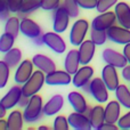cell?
I'll use <instances>...</instances> for the list:
<instances>
[{
  "label": "cell",
  "mask_w": 130,
  "mask_h": 130,
  "mask_svg": "<svg viewBox=\"0 0 130 130\" xmlns=\"http://www.w3.org/2000/svg\"><path fill=\"white\" fill-rule=\"evenodd\" d=\"M108 88L102 78H94L90 81V95L99 104L106 103L108 99Z\"/></svg>",
  "instance_id": "cell-4"
},
{
  "label": "cell",
  "mask_w": 130,
  "mask_h": 130,
  "mask_svg": "<svg viewBox=\"0 0 130 130\" xmlns=\"http://www.w3.org/2000/svg\"><path fill=\"white\" fill-rule=\"evenodd\" d=\"M117 22L118 21L115 13L108 10L105 13H101L98 16H96L91 22V27L96 30H101V31H107Z\"/></svg>",
  "instance_id": "cell-8"
},
{
  "label": "cell",
  "mask_w": 130,
  "mask_h": 130,
  "mask_svg": "<svg viewBox=\"0 0 130 130\" xmlns=\"http://www.w3.org/2000/svg\"><path fill=\"white\" fill-rule=\"evenodd\" d=\"M71 81L72 75L65 70H55L46 74V83L49 86H67Z\"/></svg>",
  "instance_id": "cell-13"
},
{
  "label": "cell",
  "mask_w": 130,
  "mask_h": 130,
  "mask_svg": "<svg viewBox=\"0 0 130 130\" xmlns=\"http://www.w3.org/2000/svg\"><path fill=\"white\" fill-rule=\"evenodd\" d=\"M94 75V69L89 65H82L72 76V83L75 88H82L85 85L90 82Z\"/></svg>",
  "instance_id": "cell-12"
},
{
  "label": "cell",
  "mask_w": 130,
  "mask_h": 130,
  "mask_svg": "<svg viewBox=\"0 0 130 130\" xmlns=\"http://www.w3.org/2000/svg\"><path fill=\"white\" fill-rule=\"evenodd\" d=\"M14 42H15V38L11 34L6 33L0 36V53L6 54L7 52L11 49L14 47Z\"/></svg>",
  "instance_id": "cell-29"
},
{
  "label": "cell",
  "mask_w": 130,
  "mask_h": 130,
  "mask_svg": "<svg viewBox=\"0 0 130 130\" xmlns=\"http://www.w3.org/2000/svg\"><path fill=\"white\" fill-rule=\"evenodd\" d=\"M80 57H79V50L71 49L66 54L64 59V70L67 71L71 75H73L80 66Z\"/></svg>",
  "instance_id": "cell-23"
},
{
  "label": "cell",
  "mask_w": 130,
  "mask_h": 130,
  "mask_svg": "<svg viewBox=\"0 0 130 130\" xmlns=\"http://www.w3.org/2000/svg\"><path fill=\"white\" fill-rule=\"evenodd\" d=\"M70 15L64 8V6H59L56 10H54L53 15V30L57 33H63L66 31L70 24Z\"/></svg>",
  "instance_id": "cell-6"
},
{
  "label": "cell",
  "mask_w": 130,
  "mask_h": 130,
  "mask_svg": "<svg viewBox=\"0 0 130 130\" xmlns=\"http://www.w3.org/2000/svg\"><path fill=\"white\" fill-rule=\"evenodd\" d=\"M102 57H103V61L106 64L113 65L117 69H123L128 64V61L123 55V53L117 52L112 48H105L102 53Z\"/></svg>",
  "instance_id": "cell-9"
},
{
  "label": "cell",
  "mask_w": 130,
  "mask_h": 130,
  "mask_svg": "<svg viewBox=\"0 0 130 130\" xmlns=\"http://www.w3.org/2000/svg\"><path fill=\"white\" fill-rule=\"evenodd\" d=\"M122 53H123V55L126 56L127 61H128V64H130V42L127 43V45H124Z\"/></svg>",
  "instance_id": "cell-44"
},
{
  "label": "cell",
  "mask_w": 130,
  "mask_h": 130,
  "mask_svg": "<svg viewBox=\"0 0 130 130\" xmlns=\"http://www.w3.org/2000/svg\"><path fill=\"white\" fill-rule=\"evenodd\" d=\"M0 130H8V122L4 120V118L0 119Z\"/></svg>",
  "instance_id": "cell-46"
},
{
  "label": "cell",
  "mask_w": 130,
  "mask_h": 130,
  "mask_svg": "<svg viewBox=\"0 0 130 130\" xmlns=\"http://www.w3.org/2000/svg\"><path fill=\"white\" fill-rule=\"evenodd\" d=\"M114 13L117 15V21L121 26L130 29V6L127 2H118L114 6Z\"/></svg>",
  "instance_id": "cell-19"
},
{
  "label": "cell",
  "mask_w": 130,
  "mask_h": 130,
  "mask_svg": "<svg viewBox=\"0 0 130 130\" xmlns=\"http://www.w3.org/2000/svg\"><path fill=\"white\" fill-rule=\"evenodd\" d=\"M81 89H82V91H85L86 94H90V82H88L87 85H85Z\"/></svg>",
  "instance_id": "cell-47"
},
{
  "label": "cell",
  "mask_w": 130,
  "mask_h": 130,
  "mask_svg": "<svg viewBox=\"0 0 130 130\" xmlns=\"http://www.w3.org/2000/svg\"><path fill=\"white\" fill-rule=\"evenodd\" d=\"M45 83H46V73L42 72L41 70H37V71L33 72L31 78L24 85H22L23 95L31 97L33 95L38 94Z\"/></svg>",
  "instance_id": "cell-2"
},
{
  "label": "cell",
  "mask_w": 130,
  "mask_h": 130,
  "mask_svg": "<svg viewBox=\"0 0 130 130\" xmlns=\"http://www.w3.org/2000/svg\"><path fill=\"white\" fill-rule=\"evenodd\" d=\"M89 30V22L85 18H80L74 22L70 32V42L75 47H79L85 41V38Z\"/></svg>",
  "instance_id": "cell-3"
},
{
  "label": "cell",
  "mask_w": 130,
  "mask_h": 130,
  "mask_svg": "<svg viewBox=\"0 0 130 130\" xmlns=\"http://www.w3.org/2000/svg\"><path fill=\"white\" fill-rule=\"evenodd\" d=\"M67 99H69V103L71 104V106L73 107V110L75 112L85 113L87 111V108L89 107L85 96L82 94H80L79 91H71L67 95Z\"/></svg>",
  "instance_id": "cell-22"
},
{
  "label": "cell",
  "mask_w": 130,
  "mask_h": 130,
  "mask_svg": "<svg viewBox=\"0 0 130 130\" xmlns=\"http://www.w3.org/2000/svg\"><path fill=\"white\" fill-rule=\"evenodd\" d=\"M64 106V97L62 95L57 94L50 97L46 104L43 105V114L46 117H53L59 113V111L63 108Z\"/></svg>",
  "instance_id": "cell-18"
},
{
  "label": "cell",
  "mask_w": 130,
  "mask_h": 130,
  "mask_svg": "<svg viewBox=\"0 0 130 130\" xmlns=\"http://www.w3.org/2000/svg\"><path fill=\"white\" fill-rule=\"evenodd\" d=\"M62 5L66 9V11L69 13L71 18H76L79 16V14H80V7H79L76 0H64Z\"/></svg>",
  "instance_id": "cell-33"
},
{
  "label": "cell",
  "mask_w": 130,
  "mask_h": 130,
  "mask_svg": "<svg viewBox=\"0 0 130 130\" xmlns=\"http://www.w3.org/2000/svg\"><path fill=\"white\" fill-rule=\"evenodd\" d=\"M115 97L121 106L130 110V88L126 85H119V87L115 89Z\"/></svg>",
  "instance_id": "cell-26"
},
{
  "label": "cell",
  "mask_w": 130,
  "mask_h": 130,
  "mask_svg": "<svg viewBox=\"0 0 130 130\" xmlns=\"http://www.w3.org/2000/svg\"><path fill=\"white\" fill-rule=\"evenodd\" d=\"M108 40L118 45H127L130 42V29L121 25H113L106 31Z\"/></svg>",
  "instance_id": "cell-5"
},
{
  "label": "cell",
  "mask_w": 130,
  "mask_h": 130,
  "mask_svg": "<svg viewBox=\"0 0 130 130\" xmlns=\"http://www.w3.org/2000/svg\"><path fill=\"white\" fill-rule=\"evenodd\" d=\"M61 6V0H42L41 8L47 11H54Z\"/></svg>",
  "instance_id": "cell-36"
},
{
  "label": "cell",
  "mask_w": 130,
  "mask_h": 130,
  "mask_svg": "<svg viewBox=\"0 0 130 130\" xmlns=\"http://www.w3.org/2000/svg\"><path fill=\"white\" fill-rule=\"evenodd\" d=\"M20 86L21 85H17V83H16V86H13L7 91V94L0 99V103L4 105V107L6 110H11L14 106H16L18 104V101L23 95L22 87H20Z\"/></svg>",
  "instance_id": "cell-14"
},
{
  "label": "cell",
  "mask_w": 130,
  "mask_h": 130,
  "mask_svg": "<svg viewBox=\"0 0 130 130\" xmlns=\"http://www.w3.org/2000/svg\"><path fill=\"white\" fill-rule=\"evenodd\" d=\"M32 41H33V43L36 46H42L45 45V42H43V34H41V36L37 37V38L32 39Z\"/></svg>",
  "instance_id": "cell-45"
},
{
  "label": "cell",
  "mask_w": 130,
  "mask_h": 130,
  "mask_svg": "<svg viewBox=\"0 0 130 130\" xmlns=\"http://www.w3.org/2000/svg\"><path fill=\"white\" fill-rule=\"evenodd\" d=\"M43 42L48 48H50L56 54H64L66 52V42L55 31L43 33Z\"/></svg>",
  "instance_id": "cell-7"
},
{
  "label": "cell",
  "mask_w": 130,
  "mask_h": 130,
  "mask_svg": "<svg viewBox=\"0 0 130 130\" xmlns=\"http://www.w3.org/2000/svg\"><path fill=\"white\" fill-rule=\"evenodd\" d=\"M119 127L115 126V123H110V122H104L97 130H118Z\"/></svg>",
  "instance_id": "cell-40"
},
{
  "label": "cell",
  "mask_w": 130,
  "mask_h": 130,
  "mask_svg": "<svg viewBox=\"0 0 130 130\" xmlns=\"http://www.w3.org/2000/svg\"><path fill=\"white\" fill-rule=\"evenodd\" d=\"M102 79L105 82L106 87L108 88L110 91H115V89L120 85V79L117 71V67L113 66V65L106 64L103 67V70H102Z\"/></svg>",
  "instance_id": "cell-11"
},
{
  "label": "cell",
  "mask_w": 130,
  "mask_h": 130,
  "mask_svg": "<svg viewBox=\"0 0 130 130\" xmlns=\"http://www.w3.org/2000/svg\"><path fill=\"white\" fill-rule=\"evenodd\" d=\"M32 62H33L34 66H36L37 69L41 70V71L45 72L46 74L49 73V72L55 71V70H57L55 62L53 61L50 57L46 56V55H42V54L34 55L33 58H32Z\"/></svg>",
  "instance_id": "cell-20"
},
{
  "label": "cell",
  "mask_w": 130,
  "mask_h": 130,
  "mask_svg": "<svg viewBox=\"0 0 130 130\" xmlns=\"http://www.w3.org/2000/svg\"><path fill=\"white\" fill-rule=\"evenodd\" d=\"M24 120L27 123H34L38 122L41 118L43 117V103L42 97L39 96L38 94L30 97V102L24 108Z\"/></svg>",
  "instance_id": "cell-1"
},
{
  "label": "cell",
  "mask_w": 130,
  "mask_h": 130,
  "mask_svg": "<svg viewBox=\"0 0 130 130\" xmlns=\"http://www.w3.org/2000/svg\"><path fill=\"white\" fill-rule=\"evenodd\" d=\"M41 4H42V0H24L20 11L25 14H31L41 8Z\"/></svg>",
  "instance_id": "cell-32"
},
{
  "label": "cell",
  "mask_w": 130,
  "mask_h": 130,
  "mask_svg": "<svg viewBox=\"0 0 130 130\" xmlns=\"http://www.w3.org/2000/svg\"><path fill=\"white\" fill-rule=\"evenodd\" d=\"M90 39L94 41L96 46H103L108 38L106 31H101V30H96L91 27V30H90Z\"/></svg>",
  "instance_id": "cell-31"
},
{
  "label": "cell",
  "mask_w": 130,
  "mask_h": 130,
  "mask_svg": "<svg viewBox=\"0 0 130 130\" xmlns=\"http://www.w3.org/2000/svg\"><path fill=\"white\" fill-rule=\"evenodd\" d=\"M4 61L10 66V69L17 67L18 64L22 62V52H21V49L13 47L9 52H7L5 54Z\"/></svg>",
  "instance_id": "cell-27"
},
{
  "label": "cell",
  "mask_w": 130,
  "mask_h": 130,
  "mask_svg": "<svg viewBox=\"0 0 130 130\" xmlns=\"http://www.w3.org/2000/svg\"><path fill=\"white\" fill-rule=\"evenodd\" d=\"M21 33H23V36L30 39H34L43 34V32L38 23L29 17H25L21 20Z\"/></svg>",
  "instance_id": "cell-15"
},
{
  "label": "cell",
  "mask_w": 130,
  "mask_h": 130,
  "mask_svg": "<svg viewBox=\"0 0 130 130\" xmlns=\"http://www.w3.org/2000/svg\"><path fill=\"white\" fill-rule=\"evenodd\" d=\"M117 124H118V127H119V129H122V130L130 129V110L126 113V114L120 117V119H119V121H118Z\"/></svg>",
  "instance_id": "cell-37"
},
{
  "label": "cell",
  "mask_w": 130,
  "mask_h": 130,
  "mask_svg": "<svg viewBox=\"0 0 130 130\" xmlns=\"http://www.w3.org/2000/svg\"><path fill=\"white\" fill-rule=\"evenodd\" d=\"M9 75H10V66L5 61H0V89L7 86Z\"/></svg>",
  "instance_id": "cell-30"
},
{
  "label": "cell",
  "mask_w": 130,
  "mask_h": 130,
  "mask_svg": "<svg viewBox=\"0 0 130 130\" xmlns=\"http://www.w3.org/2000/svg\"><path fill=\"white\" fill-rule=\"evenodd\" d=\"M6 7H7V2L4 1V0H0V11L4 10Z\"/></svg>",
  "instance_id": "cell-49"
},
{
  "label": "cell",
  "mask_w": 130,
  "mask_h": 130,
  "mask_svg": "<svg viewBox=\"0 0 130 130\" xmlns=\"http://www.w3.org/2000/svg\"><path fill=\"white\" fill-rule=\"evenodd\" d=\"M118 0H98L97 2V7L96 10L98 11L99 14L101 13H105V11H108L113 6L118 4Z\"/></svg>",
  "instance_id": "cell-34"
},
{
  "label": "cell",
  "mask_w": 130,
  "mask_h": 130,
  "mask_svg": "<svg viewBox=\"0 0 130 130\" xmlns=\"http://www.w3.org/2000/svg\"><path fill=\"white\" fill-rule=\"evenodd\" d=\"M121 117V104L119 101H111L105 106V122L118 123Z\"/></svg>",
  "instance_id": "cell-21"
},
{
  "label": "cell",
  "mask_w": 130,
  "mask_h": 130,
  "mask_svg": "<svg viewBox=\"0 0 130 130\" xmlns=\"http://www.w3.org/2000/svg\"><path fill=\"white\" fill-rule=\"evenodd\" d=\"M24 0H7V7L9 8L10 13H18L22 8Z\"/></svg>",
  "instance_id": "cell-38"
},
{
  "label": "cell",
  "mask_w": 130,
  "mask_h": 130,
  "mask_svg": "<svg viewBox=\"0 0 130 130\" xmlns=\"http://www.w3.org/2000/svg\"><path fill=\"white\" fill-rule=\"evenodd\" d=\"M50 128L49 127H47V126H41V127H39V130H49Z\"/></svg>",
  "instance_id": "cell-50"
},
{
  "label": "cell",
  "mask_w": 130,
  "mask_h": 130,
  "mask_svg": "<svg viewBox=\"0 0 130 130\" xmlns=\"http://www.w3.org/2000/svg\"><path fill=\"white\" fill-rule=\"evenodd\" d=\"M34 64L32 61H29V59H25V61H22L18 66L16 67V72L15 75H14V80L17 85H24L30 78L33 74L34 72Z\"/></svg>",
  "instance_id": "cell-10"
},
{
  "label": "cell",
  "mask_w": 130,
  "mask_h": 130,
  "mask_svg": "<svg viewBox=\"0 0 130 130\" xmlns=\"http://www.w3.org/2000/svg\"><path fill=\"white\" fill-rule=\"evenodd\" d=\"M8 130H21L24 124V115L20 110H14L9 113L8 119Z\"/></svg>",
  "instance_id": "cell-25"
},
{
  "label": "cell",
  "mask_w": 130,
  "mask_h": 130,
  "mask_svg": "<svg viewBox=\"0 0 130 130\" xmlns=\"http://www.w3.org/2000/svg\"><path fill=\"white\" fill-rule=\"evenodd\" d=\"M69 123L70 126L75 130H90L92 129V124L90 122V119L85 113L75 112L69 114Z\"/></svg>",
  "instance_id": "cell-16"
},
{
  "label": "cell",
  "mask_w": 130,
  "mask_h": 130,
  "mask_svg": "<svg viewBox=\"0 0 130 130\" xmlns=\"http://www.w3.org/2000/svg\"><path fill=\"white\" fill-rule=\"evenodd\" d=\"M89 119L92 124V128L98 129L105 122V107L101 105L92 106L91 110H90Z\"/></svg>",
  "instance_id": "cell-24"
},
{
  "label": "cell",
  "mask_w": 130,
  "mask_h": 130,
  "mask_svg": "<svg viewBox=\"0 0 130 130\" xmlns=\"http://www.w3.org/2000/svg\"><path fill=\"white\" fill-rule=\"evenodd\" d=\"M5 32L11 34L15 39H17L21 32V18L18 16L9 17L5 23Z\"/></svg>",
  "instance_id": "cell-28"
},
{
  "label": "cell",
  "mask_w": 130,
  "mask_h": 130,
  "mask_svg": "<svg viewBox=\"0 0 130 130\" xmlns=\"http://www.w3.org/2000/svg\"><path fill=\"white\" fill-rule=\"evenodd\" d=\"M122 78L126 81H129L130 82V64H127L126 66L122 69Z\"/></svg>",
  "instance_id": "cell-41"
},
{
  "label": "cell",
  "mask_w": 130,
  "mask_h": 130,
  "mask_svg": "<svg viewBox=\"0 0 130 130\" xmlns=\"http://www.w3.org/2000/svg\"><path fill=\"white\" fill-rule=\"evenodd\" d=\"M29 102H30V97L25 96V95H22V97H21V98H20V101H18L17 106H18V107L25 108V106H26L27 104H29Z\"/></svg>",
  "instance_id": "cell-42"
},
{
  "label": "cell",
  "mask_w": 130,
  "mask_h": 130,
  "mask_svg": "<svg viewBox=\"0 0 130 130\" xmlns=\"http://www.w3.org/2000/svg\"><path fill=\"white\" fill-rule=\"evenodd\" d=\"M4 1H7V0H4Z\"/></svg>",
  "instance_id": "cell-51"
},
{
  "label": "cell",
  "mask_w": 130,
  "mask_h": 130,
  "mask_svg": "<svg viewBox=\"0 0 130 130\" xmlns=\"http://www.w3.org/2000/svg\"><path fill=\"white\" fill-rule=\"evenodd\" d=\"M79 7L83 9H96L98 0H76Z\"/></svg>",
  "instance_id": "cell-39"
},
{
  "label": "cell",
  "mask_w": 130,
  "mask_h": 130,
  "mask_svg": "<svg viewBox=\"0 0 130 130\" xmlns=\"http://www.w3.org/2000/svg\"><path fill=\"white\" fill-rule=\"evenodd\" d=\"M9 13H10V10H9L8 7H6L4 10L0 11V21H5V22H6L9 18Z\"/></svg>",
  "instance_id": "cell-43"
},
{
  "label": "cell",
  "mask_w": 130,
  "mask_h": 130,
  "mask_svg": "<svg viewBox=\"0 0 130 130\" xmlns=\"http://www.w3.org/2000/svg\"><path fill=\"white\" fill-rule=\"evenodd\" d=\"M79 57H80V63L82 65H87L94 58L95 52H96V45L95 42L90 40H85L79 46Z\"/></svg>",
  "instance_id": "cell-17"
},
{
  "label": "cell",
  "mask_w": 130,
  "mask_h": 130,
  "mask_svg": "<svg viewBox=\"0 0 130 130\" xmlns=\"http://www.w3.org/2000/svg\"><path fill=\"white\" fill-rule=\"evenodd\" d=\"M6 111L7 110L4 107V105L0 103V119H1V118H4L5 115H6Z\"/></svg>",
  "instance_id": "cell-48"
},
{
  "label": "cell",
  "mask_w": 130,
  "mask_h": 130,
  "mask_svg": "<svg viewBox=\"0 0 130 130\" xmlns=\"http://www.w3.org/2000/svg\"><path fill=\"white\" fill-rule=\"evenodd\" d=\"M53 128H54V130H69L70 129L69 119L63 117V115L56 117L54 120V126H53Z\"/></svg>",
  "instance_id": "cell-35"
}]
</instances>
